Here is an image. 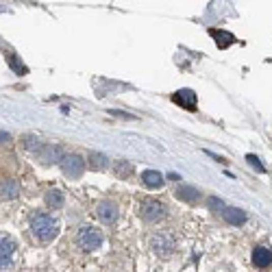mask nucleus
Here are the masks:
<instances>
[{
	"label": "nucleus",
	"instance_id": "f257e3e1",
	"mask_svg": "<svg viewBox=\"0 0 272 272\" xmlns=\"http://www.w3.org/2000/svg\"><path fill=\"white\" fill-rule=\"evenodd\" d=\"M31 231H33V235L40 239V242H50V239L57 237L59 224L52 216L44 214V211H35L31 216Z\"/></svg>",
	"mask_w": 272,
	"mask_h": 272
},
{
	"label": "nucleus",
	"instance_id": "f03ea898",
	"mask_svg": "<svg viewBox=\"0 0 272 272\" xmlns=\"http://www.w3.org/2000/svg\"><path fill=\"white\" fill-rule=\"evenodd\" d=\"M139 216H142L144 222L155 224V222H161L168 216V207L166 203H161L157 198H144L139 203Z\"/></svg>",
	"mask_w": 272,
	"mask_h": 272
},
{
	"label": "nucleus",
	"instance_id": "7ed1b4c3",
	"mask_svg": "<svg viewBox=\"0 0 272 272\" xmlns=\"http://www.w3.org/2000/svg\"><path fill=\"white\" fill-rule=\"evenodd\" d=\"M76 244H79L81 251H96V248L103 246V233L96 227H81L76 231Z\"/></svg>",
	"mask_w": 272,
	"mask_h": 272
},
{
	"label": "nucleus",
	"instance_id": "20e7f679",
	"mask_svg": "<svg viewBox=\"0 0 272 272\" xmlns=\"http://www.w3.org/2000/svg\"><path fill=\"white\" fill-rule=\"evenodd\" d=\"M174 248H176V242H174L172 233L163 231V233H157V235L150 237V251L157 255V257H161V259L172 257Z\"/></svg>",
	"mask_w": 272,
	"mask_h": 272
},
{
	"label": "nucleus",
	"instance_id": "39448f33",
	"mask_svg": "<svg viewBox=\"0 0 272 272\" xmlns=\"http://www.w3.org/2000/svg\"><path fill=\"white\" fill-rule=\"evenodd\" d=\"M61 170H64V174L70 178H79L85 172V161L81 155H66V157L61 159Z\"/></svg>",
	"mask_w": 272,
	"mask_h": 272
},
{
	"label": "nucleus",
	"instance_id": "423d86ee",
	"mask_svg": "<svg viewBox=\"0 0 272 272\" xmlns=\"http://www.w3.org/2000/svg\"><path fill=\"white\" fill-rule=\"evenodd\" d=\"M15 251H18V244H15L13 237H7V235L0 237V270L11 266Z\"/></svg>",
	"mask_w": 272,
	"mask_h": 272
},
{
	"label": "nucleus",
	"instance_id": "0eeeda50",
	"mask_svg": "<svg viewBox=\"0 0 272 272\" xmlns=\"http://www.w3.org/2000/svg\"><path fill=\"white\" fill-rule=\"evenodd\" d=\"M96 216H98L100 222L113 224L115 220H118V216H120V209H118V205H115L113 200H103V203L96 207Z\"/></svg>",
	"mask_w": 272,
	"mask_h": 272
},
{
	"label": "nucleus",
	"instance_id": "6e6552de",
	"mask_svg": "<svg viewBox=\"0 0 272 272\" xmlns=\"http://www.w3.org/2000/svg\"><path fill=\"white\" fill-rule=\"evenodd\" d=\"M37 155H40L42 163H46V166H50V163H61V159L66 157L64 150H61V146H40Z\"/></svg>",
	"mask_w": 272,
	"mask_h": 272
},
{
	"label": "nucleus",
	"instance_id": "1a4fd4ad",
	"mask_svg": "<svg viewBox=\"0 0 272 272\" xmlns=\"http://www.w3.org/2000/svg\"><path fill=\"white\" fill-rule=\"evenodd\" d=\"M172 103H176L178 107L188 109V111H196V94L192 89H178L172 94Z\"/></svg>",
	"mask_w": 272,
	"mask_h": 272
},
{
	"label": "nucleus",
	"instance_id": "9d476101",
	"mask_svg": "<svg viewBox=\"0 0 272 272\" xmlns=\"http://www.w3.org/2000/svg\"><path fill=\"white\" fill-rule=\"evenodd\" d=\"M18 194H20V185L15 178H3V181H0V198L13 200V198H18Z\"/></svg>",
	"mask_w": 272,
	"mask_h": 272
},
{
	"label": "nucleus",
	"instance_id": "9b49d317",
	"mask_svg": "<svg viewBox=\"0 0 272 272\" xmlns=\"http://www.w3.org/2000/svg\"><path fill=\"white\" fill-rule=\"evenodd\" d=\"M272 263V251H268L266 246H257L253 251V266L255 268H268Z\"/></svg>",
	"mask_w": 272,
	"mask_h": 272
},
{
	"label": "nucleus",
	"instance_id": "f8f14e48",
	"mask_svg": "<svg viewBox=\"0 0 272 272\" xmlns=\"http://www.w3.org/2000/svg\"><path fill=\"white\" fill-rule=\"evenodd\" d=\"M142 183L148 190H159V188H163V176H161V172H157V170H144Z\"/></svg>",
	"mask_w": 272,
	"mask_h": 272
},
{
	"label": "nucleus",
	"instance_id": "ddd939ff",
	"mask_svg": "<svg viewBox=\"0 0 272 272\" xmlns=\"http://www.w3.org/2000/svg\"><path fill=\"white\" fill-rule=\"evenodd\" d=\"M222 218L227 222H231V224H244L246 222V214L242 211V209H237V207H224Z\"/></svg>",
	"mask_w": 272,
	"mask_h": 272
},
{
	"label": "nucleus",
	"instance_id": "4468645a",
	"mask_svg": "<svg viewBox=\"0 0 272 272\" xmlns=\"http://www.w3.org/2000/svg\"><path fill=\"white\" fill-rule=\"evenodd\" d=\"M44 200H46V205H48L50 209H61L66 203V198H64V194H61L59 190H48L44 194Z\"/></svg>",
	"mask_w": 272,
	"mask_h": 272
},
{
	"label": "nucleus",
	"instance_id": "2eb2a0df",
	"mask_svg": "<svg viewBox=\"0 0 272 272\" xmlns=\"http://www.w3.org/2000/svg\"><path fill=\"white\" fill-rule=\"evenodd\" d=\"M209 33H211V37H216L218 42V48H229V46L235 42V37H233L231 33H227V31H218V28H209Z\"/></svg>",
	"mask_w": 272,
	"mask_h": 272
},
{
	"label": "nucleus",
	"instance_id": "dca6fc26",
	"mask_svg": "<svg viewBox=\"0 0 272 272\" xmlns=\"http://www.w3.org/2000/svg\"><path fill=\"white\" fill-rule=\"evenodd\" d=\"M87 163H89V168H94V170H105V168H107V163H109V159L105 157L103 153L92 150V153L87 155Z\"/></svg>",
	"mask_w": 272,
	"mask_h": 272
},
{
	"label": "nucleus",
	"instance_id": "f3484780",
	"mask_svg": "<svg viewBox=\"0 0 272 272\" xmlns=\"http://www.w3.org/2000/svg\"><path fill=\"white\" fill-rule=\"evenodd\" d=\"M176 196L181 198V200H188V203H194L200 194H198V190L196 188H192V185H181V188L176 190Z\"/></svg>",
	"mask_w": 272,
	"mask_h": 272
},
{
	"label": "nucleus",
	"instance_id": "a211bd4d",
	"mask_svg": "<svg viewBox=\"0 0 272 272\" xmlns=\"http://www.w3.org/2000/svg\"><path fill=\"white\" fill-rule=\"evenodd\" d=\"M113 172H115V176H120V178H129L131 174H133V166H131L129 161L120 159V161H115V166H113Z\"/></svg>",
	"mask_w": 272,
	"mask_h": 272
},
{
	"label": "nucleus",
	"instance_id": "6ab92c4d",
	"mask_svg": "<svg viewBox=\"0 0 272 272\" xmlns=\"http://www.w3.org/2000/svg\"><path fill=\"white\" fill-rule=\"evenodd\" d=\"M9 66H11V70L13 72H20V74H26V68L22 66V61H20V57H15V54H9Z\"/></svg>",
	"mask_w": 272,
	"mask_h": 272
},
{
	"label": "nucleus",
	"instance_id": "aec40b11",
	"mask_svg": "<svg viewBox=\"0 0 272 272\" xmlns=\"http://www.w3.org/2000/svg\"><path fill=\"white\" fill-rule=\"evenodd\" d=\"M22 142H24L26 150H40V142H37V137H33V135H24Z\"/></svg>",
	"mask_w": 272,
	"mask_h": 272
},
{
	"label": "nucleus",
	"instance_id": "412c9836",
	"mask_svg": "<svg viewBox=\"0 0 272 272\" xmlns=\"http://www.w3.org/2000/svg\"><path fill=\"white\" fill-rule=\"evenodd\" d=\"M209 209H211V211H224V203L220 198H209Z\"/></svg>",
	"mask_w": 272,
	"mask_h": 272
},
{
	"label": "nucleus",
	"instance_id": "4be33fe9",
	"mask_svg": "<svg viewBox=\"0 0 272 272\" xmlns=\"http://www.w3.org/2000/svg\"><path fill=\"white\" fill-rule=\"evenodd\" d=\"M246 161L251 163V166H253L255 170H261V172H263V163H261L259 157H255V155H246Z\"/></svg>",
	"mask_w": 272,
	"mask_h": 272
},
{
	"label": "nucleus",
	"instance_id": "5701e85b",
	"mask_svg": "<svg viewBox=\"0 0 272 272\" xmlns=\"http://www.w3.org/2000/svg\"><path fill=\"white\" fill-rule=\"evenodd\" d=\"M0 142H11V135L9 133H0Z\"/></svg>",
	"mask_w": 272,
	"mask_h": 272
}]
</instances>
